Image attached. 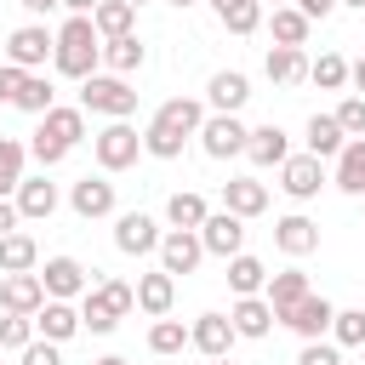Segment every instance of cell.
<instances>
[{
  "mask_svg": "<svg viewBox=\"0 0 365 365\" xmlns=\"http://www.w3.org/2000/svg\"><path fill=\"white\" fill-rule=\"evenodd\" d=\"M228 325H234V336H268L274 331V308H268V297H234V308H228Z\"/></svg>",
  "mask_w": 365,
  "mask_h": 365,
  "instance_id": "24",
  "label": "cell"
},
{
  "mask_svg": "<svg viewBox=\"0 0 365 365\" xmlns=\"http://www.w3.org/2000/svg\"><path fill=\"white\" fill-rule=\"evenodd\" d=\"M137 308L143 314H154V319H165L171 314V302H177V279L165 274V268H148V274H137Z\"/></svg>",
  "mask_w": 365,
  "mask_h": 365,
  "instance_id": "23",
  "label": "cell"
},
{
  "mask_svg": "<svg viewBox=\"0 0 365 365\" xmlns=\"http://www.w3.org/2000/svg\"><path fill=\"white\" fill-rule=\"evenodd\" d=\"M331 314H336V302H331V297H319V291H308V297H302L279 325H291L302 342H325V336H331Z\"/></svg>",
  "mask_w": 365,
  "mask_h": 365,
  "instance_id": "13",
  "label": "cell"
},
{
  "mask_svg": "<svg viewBox=\"0 0 365 365\" xmlns=\"http://www.w3.org/2000/svg\"><path fill=\"white\" fill-rule=\"evenodd\" d=\"M165 6H177V11H188V6H200V0H165Z\"/></svg>",
  "mask_w": 365,
  "mask_h": 365,
  "instance_id": "55",
  "label": "cell"
},
{
  "mask_svg": "<svg viewBox=\"0 0 365 365\" xmlns=\"http://www.w3.org/2000/svg\"><path fill=\"white\" fill-rule=\"evenodd\" d=\"M194 137H200V148H205L211 160H234V154H245L251 125H245L240 114H205V125H200Z\"/></svg>",
  "mask_w": 365,
  "mask_h": 365,
  "instance_id": "7",
  "label": "cell"
},
{
  "mask_svg": "<svg viewBox=\"0 0 365 365\" xmlns=\"http://www.w3.org/2000/svg\"><path fill=\"white\" fill-rule=\"evenodd\" d=\"M29 160H40V171H51V165H63L68 154H63L57 143H46V137H29Z\"/></svg>",
  "mask_w": 365,
  "mask_h": 365,
  "instance_id": "47",
  "label": "cell"
},
{
  "mask_svg": "<svg viewBox=\"0 0 365 365\" xmlns=\"http://www.w3.org/2000/svg\"><path fill=\"white\" fill-rule=\"evenodd\" d=\"M274 245H279L285 257H314V251H319V222L302 217V211H291V217L274 222Z\"/></svg>",
  "mask_w": 365,
  "mask_h": 365,
  "instance_id": "19",
  "label": "cell"
},
{
  "mask_svg": "<svg viewBox=\"0 0 365 365\" xmlns=\"http://www.w3.org/2000/svg\"><path fill=\"white\" fill-rule=\"evenodd\" d=\"M205 125V103H194V97H165L160 108H154V120L143 125V154H154V160H182V148H188V137Z\"/></svg>",
  "mask_w": 365,
  "mask_h": 365,
  "instance_id": "1",
  "label": "cell"
},
{
  "mask_svg": "<svg viewBox=\"0 0 365 365\" xmlns=\"http://www.w3.org/2000/svg\"><path fill=\"white\" fill-rule=\"evenodd\" d=\"M34 336H46V342H68V336H80V308L74 302H40V314H34Z\"/></svg>",
  "mask_w": 365,
  "mask_h": 365,
  "instance_id": "25",
  "label": "cell"
},
{
  "mask_svg": "<svg viewBox=\"0 0 365 365\" xmlns=\"http://www.w3.org/2000/svg\"><path fill=\"white\" fill-rule=\"evenodd\" d=\"M103 63V40L91 29V17H68L57 34H51V68L63 80H91Z\"/></svg>",
  "mask_w": 365,
  "mask_h": 365,
  "instance_id": "2",
  "label": "cell"
},
{
  "mask_svg": "<svg viewBox=\"0 0 365 365\" xmlns=\"http://www.w3.org/2000/svg\"><path fill=\"white\" fill-rule=\"evenodd\" d=\"M222 211H234L240 222H251V217L268 211V188H262L257 177H228V182H222Z\"/></svg>",
  "mask_w": 365,
  "mask_h": 365,
  "instance_id": "22",
  "label": "cell"
},
{
  "mask_svg": "<svg viewBox=\"0 0 365 365\" xmlns=\"http://www.w3.org/2000/svg\"><path fill=\"white\" fill-rule=\"evenodd\" d=\"M268 29H274V46H308V34H314V23L297 11V6H274V17H268Z\"/></svg>",
  "mask_w": 365,
  "mask_h": 365,
  "instance_id": "34",
  "label": "cell"
},
{
  "mask_svg": "<svg viewBox=\"0 0 365 365\" xmlns=\"http://www.w3.org/2000/svg\"><path fill=\"white\" fill-rule=\"evenodd\" d=\"M348 86H354V97H365V57L348 63Z\"/></svg>",
  "mask_w": 365,
  "mask_h": 365,
  "instance_id": "52",
  "label": "cell"
},
{
  "mask_svg": "<svg viewBox=\"0 0 365 365\" xmlns=\"http://www.w3.org/2000/svg\"><path fill=\"white\" fill-rule=\"evenodd\" d=\"M154 257H160V268L177 279V274H194V268L205 262V245H200V234H194V228H165Z\"/></svg>",
  "mask_w": 365,
  "mask_h": 365,
  "instance_id": "8",
  "label": "cell"
},
{
  "mask_svg": "<svg viewBox=\"0 0 365 365\" xmlns=\"http://www.w3.org/2000/svg\"><path fill=\"white\" fill-rule=\"evenodd\" d=\"M91 291H97V297L114 308V319H125V314L137 308V291H131L125 279H114V274H97V279H91Z\"/></svg>",
  "mask_w": 365,
  "mask_h": 365,
  "instance_id": "40",
  "label": "cell"
},
{
  "mask_svg": "<svg viewBox=\"0 0 365 365\" xmlns=\"http://www.w3.org/2000/svg\"><path fill=\"white\" fill-rule=\"evenodd\" d=\"M336 6H354V11H365V0H336Z\"/></svg>",
  "mask_w": 365,
  "mask_h": 365,
  "instance_id": "56",
  "label": "cell"
},
{
  "mask_svg": "<svg viewBox=\"0 0 365 365\" xmlns=\"http://www.w3.org/2000/svg\"><path fill=\"white\" fill-rule=\"evenodd\" d=\"M297 11H302L308 23H325V17L336 11V0H297Z\"/></svg>",
  "mask_w": 365,
  "mask_h": 365,
  "instance_id": "49",
  "label": "cell"
},
{
  "mask_svg": "<svg viewBox=\"0 0 365 365\" xmlns=\"http://www.w3.org/2000/svg\"><path fill=\"white\" fill-rule=\"evenodd\" d=\"M23 165H29V143H17V137H0V200H11V194H17V182H23Z\"/></svg>",
  "mask_w": 365,
  "mask_h": 365,
  "instance_id": "36",
  "label": "cell"
},
{
  "mask_svg": "<svg viewBox=\"0 0 365 365\" xmlns=\"http://www.w3.org/2000/svg\"><path fill=\"white\" fill-rule=\"evenodd\" d=\"M302 143H308V148H302V154H314V160H336V154H342V143H348V137H342V125H336V120H331V114H314V120H308V125H302Z\"/></svg>",
  "mask_w": 365,
  "mask_h": 365,
  "instance_id": "29",
  "label": "cell"
},
{
  "mask_svg": "<svg viewBox=\"0 0 365 365\" xmlns=\"http://www.w3.org/2000/svg\"><path fill=\"white\" fill-rule=\"evenodd\" d=\"M17 222H23V217H17V205H11V200H0V240H6Z\"/></svg>",
  "mask_w": 365,
  "mask_h": 365,
  "instance_id": "51",
  "label": "cell"
},
{
  "mask_svg": "<svg viewBox=\"0 0 365 365\" xmlns=\"http://www.w3.org/2000/svg\"><path fill=\"white\" fill-rule=\"evenodd\" d=\"M97 6H103V0H63V11H68V17H91Z\"/></svg>",
  "mask_w": 365,
  "mask_h": 365,
  "instance_id": "53",
  "label": "cell"
},
{
  "mask_svg": "<svg viewBox=\"0 0 365 365\" xmlns=\"http://www.w3.org/2000/svg\"><path fill=\"white\" fill-rule=\"evenodd\" d=\"M23 80H29V74H23L17 63H0V103H17V91H23Z\"/></svg>",
  "mask_w": 365,
  "mask_h": 365,
  "instance_id": "48",
  "label": "cell"
},
{
  "mask_svg": "<svg viewBox=\"0 0 365 365\" xmlns=\"http://www.w3.org/2000/svg\"><path fill=\"white\" fill-rule=\"evenodd\" d=\"M6 63H17L23 74H40L51 63V29L46 23H23L6 34Z\"/></svg>",
  "mask_w": 365,
  "mask_h": 365,
  "instance_id": "6",
  "label": "cell"
},
{
  "mask_svg": "<svg viewBox=\"0 0 365 365\" xmlns=\"http://www.w3.org/2000/svg\"><path fill=\"white\" fill-rule=\"evenodd\" d=\"M17 359H23V365H63V348H57V342H46V336H34Z\"/></svg>",
  "mask_w": 365,
  "mask_h": 365,
  "instance_id": "45",
  "label": "cell"
},
{
  "mask_svg": "<svg viewBox=\"0 0 365 365\" xmlns=\"http://www.w3.org/2000/svg\"><path fill=\"white\" fill-rule=\"evenodd\" d=\"M297 365H342V348L336 342H302Z\"/></svg>",
  "mask_w": 365,
  "mask_h": 365,
  "instance_id": "46",
  "label": "cell"
},
{
  "mask_svg": "<svg viewBox=\"0 0 365 365\" xmlns=\"http://www.w3.org/2000/svg\"><path fill=\"white\" fill-rule=\"evenodd\" d=\"M80 108L103 114V120H131L137 114V91L120 74H91V80H80Z\"/></svg>",
  "mask_w": 365,
  "mask_h": 365,
  "instance_id": "3",
  "label": "cell"
},
{
  "mask_svg": "<svg viewBox=\"0 0 365 365\" xmlns=\"http://www.w3.org/2000/svg\"><path fill=\"white\" fill-rule=\"evenodd\" d=\"M11 108H23V114H34V120H40V114H46V108H57V86H51V80H46V74H29V80H23V91H17V103H11Z\"/></svg>",
  "mask_w": 365,
  "mask_h": 365,
  "instance_id": "38",
  "label": "cell"
},
{
  "mask_svg": "<svg viewBox=\"0 0 365 365\" xmlns=\"http://www.w3.org/2000/svg\"><path fill=\"white\" fill-rule=\"evenodd\" d=\"M91 365H131V359H120V354H103V359H91Z\"/></svg>",
  "mask_w": 365,
  "mask_h": 365,
  "instance_id": "54",
  "label": "cell"
},
{
  "mask_svg": "<svg viewBox=\"0 0 365 365\" xmlns=\"http://www.w3.org/2000/svg\"><path fill=\"white\" fill-rule=\"evenodd\" d=\"M205 6L217 11V23L228 34H257L262 29V0H205Z\"/></svg>",
  "mask_w": 365,
  "mask_h": 365,
  "instance_id": "31",
  "label": "cell"
},
{
  "mask_svg": "<svg viewBox=\"0 0 365 365\" xmlns=\"http://www.w3.org/2000/svg\"><path fill=\"white\" fill-rule=\"evenodd\" d=\"M40 302H46L40 274H6V279H0V314H23V319H34Z\"/></svg>",
  "mask_w": 365,
  "mask_h": 365,
  "instance_id": "17",
  "label": "cell"
},
{
  "mask_svg": "<svg viewBox=\"0 0 365 365\" xmlns=\"http://www.w3.org/2000/svg\"><path fill=\"white\" fill-rule=\"evenodd\" d=\"M262 74H268L274 86H297V80H308V51H297V46H268Z\"/></svg>",
  "mask_w": 365,
  "mask_h": 365,
  "instance_id": "28",
  "label": "cell"
},
{
  "mask_svg": "<svg viewBox=\"0 0 365 365\" xmlns=\"http://www.w3.org/2000/svg\"><path fill=\"white\" fill-rule=\"evenodd\" d=\"M114 325H120V319H114V308H108L97 291H86V297H80V331H91V336H108Z\"/></svg>",
  "mask_w": 365,
  "mask_h": 365,
  "instance_id": "41",
  "label": "cell"
},
{
  "mask_svg": "<svg viewBox=\"0 0 365 365\" xmlns=\"http://www.w3.org/2000/svg\"><path fill=\"white\" fill-rule=\"evenodd\" d=\"M331 342L336 348H359L365 342V308H336L331 314Z\"/></svg>",
  "mask_w": 365,
  "mask_h": 365,
  "instance_id": "42",
  "label": "cell"
},
{
  "mask_svg": "<svg viewBox=\"0 0 365 365\" xmlns=\"http://www.w3.org/2000/svg\"><path fill=\"white\" fill-rule=\"evenodd\" d=\"M125 6H131V11H137V6H148V0H125Z\"/></svg>",
  "mask_w": 365,
  "mask_h": 365,
  "instance_id": "58",
  "label": "cell"
},
{
  "mask_svg": "<svg viewBox=\"0 0 365 365\" xmlns=\"http://www.w3.org/2000/svg\"><path fill=\"white\" fill-rule=\"evenodd\" d=\"M331 120L342 125V137H365V97H342Z\"/></svg>",
  "mask_w": 365,
  "mask_h": 365,
  "instance_id": "44",
  "label": "cell"
},
{
  "mask_svg": "<svg viewBox=\"0 0 365 365\" xmlns=\"http://www.w3.org/2000/svg\"><path fill=\"white\" fill-rule=\"evenodd\" d=\"M143 63H148V46H143L137 34H120V40H103V68H108V74H120V80H125V74H137Z\"/></svg>",
  "mask_w": 365,
  "mask_h": 365,
  "instance_id": "27",
  "label": "cell"
},
{
  "mask_svg": "<svg viewBox=\"0 0 365 365\" xmlns=\"http://www.w3.org/2000/svg\"><path fill=\"white\" fill-rule=\"evenodd\" d=\"M11 205H17V217H23V222H51V211L63 205V194H57V182L40 171V177H23V182H17Z\"/></svg>",
  "mask_w": 365,
  "mask_h": 365,
  "instance_id": "10",
  "label": "cell"
},
{
  "mask_svg": "<svg viewBox=\"0 0 365 365\" xmlns=\"http://www.w3.org/2000/svg\"><path fill=\"white\" fill-rule=\"evenodd\" d=\"M331 182H336L342 194H365V137H348V143H342Z\"/></svg>",
  "mask_w": 365,
  "mask_h": 365,
  "instance_id": "30",
  "label": "cell"
},
{
  "mask_svg": "<svg viewBox=\"0 0 365 365\" xmlns=\"http://www.w3.org/2000/svg\"><path fill=\"white\" fill-rule=\"evenodd\" d=\"M34 137H46V143H57V148L68 154L74 143H86V108H80V103H57V108H46L40 125H34Z\"/></svg>",
  "mask_w": 365,
  "mask_h": 365,
  "instance_id": "9",
  "label": "cell"
},
{
  "mask_svg": "<svg viewBox=\"0 0 365 365\" xmlns=\"http://www.w3.org/2000/svg\"><path fill=\"white\" fill-rule=\"evenodd\" d=\"M17 6H23V11H29V17H34V23H40V17H51V11H57V6H63V0H17Z\"/></svg>",
  "mask_w": 365,
  "mask_h": 365,
  "instance_id": "50",
  "label": "cell"
},
{
  "mask_svg": "<svg viewBox=\"0 0 365 365\" xmlns=\"http://www.w3.org/2000/svg\"><path fill=\"white\" fill-rule=\"evenodd\" d=\"M359 200H365V194H359Z\"/></svg>",
  "mask_w": 365,
  "mask_h": 365,
  "instance_id": "60",
  "label": "cell"
},
{
  "mask_svg": "<svg viewBox=\"0 0 365 365\" xmlns=\"http://www.w3.org/2000/svg\"><path fill=\"white\" fill-rule=\"evenodd\" d=\"M274 6H291V0H274Z\"/></svg>",
  "mask_w": 365,
  "mask_h": 365,
  "instance_id": "59",
  "label": "cell"
},
{
  "mask_svg": "<svg viewBox=\"0 0 365 365\" xmlns=\"http://www.w3.org/2000/svg\"><path fill=\"white\" fill-rule=\"evenodd\" d=\"M262 285H268V268H262V257H228V291L234 297H262Z\"/></svg>",
  "mask_w": 365,
  "mask_h": 365,
  "instance_id": "33",
  "label": "cell"
},
{
  "mask_svg": "<svg viewBox=\"0 0 365 365\" xmlns=\"http://www.w3.org/2000/svg\"><path fill=\"white\" fill-rule=\"evenodd\" d=\"M68 205H74V217H86V222H97V217H114V182L108 177H80L74 188H68Z\"/></svg>",
  "mask_w": 365,
  "mask_h": 365,
  "instance_id": "16",
  "label": "cell"
},
{
  "mask_svg": "<svg viewBox=\"0 0 365 365\" xmlns=\"http://www.w3.org/2000/svg\"><path fill=\"white\" fill-rule=\"evenodd\" d=\"M160 222L148 217V211H120L114 217V245L125 251V257H148V251H160Z\"/></svg>",
  "mask_w": 365,
  "mask_h": 365,
  "instance_id": "11",
  "label": "cell"
},
{
  "mask_svg": "<svg viewBox=\"0 0 365 365\" xmlns=\"http://www.w3.org/2000/svg\"><path fill=\"white\" fill-rule=\"evenodd\" d=\"M34 274H40V285H46V302H74V297L91 291V274L80 268V257H46Z\"/></svg>",
  "mask_w": 365,
  "mask_h": 365,
  "instance_id": "5",
  "label": "cell"
},
{
  "mask_svg": "<svg viewBox=\"0 0 365 365\" xmlns=\"http://www.w3.org/2000/svg\"><path fill=\"white\" fill-rule=\"evenodd\" d=\"M29 342H34V319H23V314H6V319H0V348L23 354Z\"/></svg>",
  "mask_w": 365,
  "mask_h": 365,
  "instance_id": "43",
  "label": "cell"
},
{
  "mask_svg": "<svg viewBox=\"0 0 365 365\" xmlns=\"http://www.w3.org/2000/svg\"><path fill=\"white\" fill-rule=\"evenodd\" d=\"M240 336H234V325H228V314H200L194 325H188V348H200L205 359H228V348H234Z\"/></svg>",
  "mask_w": 365,
  "mask_h": 365,
  "instance_id": "18",
  "label": "cell"
},
{
  "mask_svg": "<svg viewBox=\"0 0 365 365\" xmlns=\"http://www.w3.org/2000/svg\"><path fill=\"white\" fill-rule=\"evenodd\" d=\"M205 217H211V205H205V194H194V188H177V194L165 200V222H171V228H194V234H200Z\"/></svg>",
  "mask_w": 365,
  "mask_h": 365,
  "instance_id": "32",
  "label": "cell"
},
{
  "mask_svg": "<svg viewBox=\"0 0 365 365\" xmlns=\"http://www.w3.org/2000/svg\"><path fill=\"white\" fill-rule=\"evenodd\" d=\"M200 245H205V257H240L245 251V222L234 217V211H211L205 222H200Z\"/></svg>",
  "mask_w": 365,
  "mask_h": 365,
  "instance_id": "12",
  "label": "cell"
},
{
  "mask_svg": "<svg viewBox=\"0 0 365 365\" xmlns=\"http://www.w3.org/2000/svg\"><path fill=\"white\" fill-rule=\"evenodd\" d=\"M182 348H188V325H182V319H171V314H165V319H154V325H148V354H160V359H165V354H182Z\"/></svg>",
  "mask_w": 365,
  "mask_h": 365,
  "instance_id": "39",
  "label": "cell"
},
{
  "mask_svg": "<svg viewBox=\"0 0 365 365\" xmlns=\"http://www.w3.org/2000/svg\"><path fill=\"white\" fill-rule=\"evenodd\" d=\"M131 23H137V11H131L125 0H103V6L91 11V29H97V40H120V34H131Z\"/></svg>",
  "mask_w": 365,
  "mask_h": 365,
  "instance_id": "35",
  "label": "cell"
},
{
  "mask_svg": "<svg viewBox=\"0 0 365 365\" xmlns=\"http://www.w3.org/2000/svg\"><path fill=\"white\" fill-rule=\"evenodd\" d=\"M308 291H314V285H308V274H302V268H279V274H268L262 297H268V308H274V325H279V319H285Z\"/></svg>",
  "mask_w": 365,
  "mask_h": 365,
  "instance_id": "20",
  "label": "cell"
},
{
  "mask_svg": "<svg viewBox=\"0 0 365 365\" xmlns=\"http://www.w3.org/2000/svg\"><path fill=\"white\" fill-rule=\"evenodd\" d=\"M91 154H97L103 177H114V171L137 165V154H143V131H137L131 120H108V125L91 137Z\"/></svg>",
  "mask_w": 365,
  "mask_h": 365,
  "instance_id": "4",
  "label": "cell"
},
{
  "mask_svg": "<svg viewBox=\"0 0 365 365\" xmlns=\"http://www.w3.org/2000/svg\"><path fill=\"white\" fill-rule=\"evenodd\" d=\"M245 160L262 165V171H268V165H285V160H291V137H285L274 120H268V125H251V137H245Z\"/></svg>",
  "mask_w": 365,
  "mask_h": 365,
  "instance_id": "21",
  "label": "cell"
},
{
  "mask_svg": "<svg viewBox=\"0 0 365 365\" xmlns=\"http://www.w3.org/2000/svg\"><path fill=\"white\" fill-rule=\"evenodd\" d=\"M205 365H234V354H228V359H205Z\"/></svg>",
  "mask_w": 365,
  "mask_h": 365,
  "instance_id": "57",
  "label": "cell"
},
{
  "mask_svg": "<svg viewBox=\"0 0 365 365\" xmlns=\"http://www.w3.org/2000/svg\"><path fill=\"white\" fill-rule=\"evenodd\" d=\"M279 188H285L297 205H308V200L325 188V160H314V154H291V160L279 165Z\"/></svg>",
  "mask_w": 365,
  "mask_h": 365,
  "instance_id": "14",
  "label": "cell"
},
{
  "mask_svg": "<svg viewBox=\"0 0 365 365\" xmlns=\"http://www.w3.org/2000/svg\"><path fill=\"white\" fill-rule=\"evenodd\" d=\"M205 103H211V114H240V108L251 103V80H245L240 68H217V74L205 80Z\"/></svg>",
  "mask_w": 365,
  "mask_h": 365,
  "instance_id": "15",
  "label": "cell"
},
{
  "mask_svg": "<svg viewBox=\"0 0 365 365\" xmlns=\"http://www.w3.org/2000/svg\"><path fill=\"white\" fill-rule=\"evenodd\" d=\"M308 80H314L319 91H342V86H348V57H342V51H319V57L308 63Z\"/></svg>",
  "mask_w": 365,
  "mask_h": 365,
  "instance_id": "37",
  "label": "cell"
},
{
  "mask_svg": "<svg viewBox=\"0 0 365 365\" xmlns=\"http://www.w3.org/2000/svg\"><path fill=\"white\" fill-rule=\"evenodd\" d=\"M34 268H40L34 234H29V228H11V234L0 240V274H34Z\"/></svg>",
  "mask_w": 365,
  "mask_h": 365,
  "instance_id": "26",
  "label": "cell"
}]
</instances>
